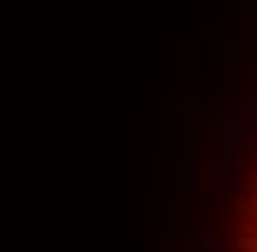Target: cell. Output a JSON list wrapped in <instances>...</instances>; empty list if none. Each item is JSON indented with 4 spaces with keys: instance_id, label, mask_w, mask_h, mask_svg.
Segmentation results:
<instances>
[{
    "instance_id": "1",
    "label": "cell",
    "mask_w": 257,
    "mask_h": 252,
    "mask_svg": "<svg viewBox=\"0 0 257 252\" xmlns=\"http://www.w3.org/2000/svg\"><path fill=\"white\" fill-rule=\"evenodd\" d=\"M199 107H204V97H199V87H185V97H180V107H175V116H180V121H194V116H199Z\"/></svg>"
},
{
    "instance_id": "2",
    "label": "cell",
    "mask_w": 257,
    "mask_h": 252,
    "mask_svg": "<svg viewBox=\"0 0 257 252\" xmlns=\"http://www.w3.org/2000/svg\"><path fill=\"white\" fill-rule=\"evenodd\" d=\"M238 29L243 34H257V0H247L243 10H238Z\"/></svg>"
}]
</instances>
